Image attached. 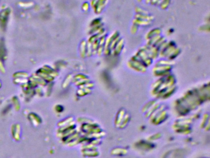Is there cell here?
<instances>
[{
	"label": "cell",
	"mask_w": 210,
	"mask_h": 158,
	"mask_svg": "<svg viewBox=\"0 0 210 158\" xmlns=\"http://www.w3.org/2000/svg\"><path fill=\"white\" fill-rule=\"evenodd\" d=\"M10 13L9 9H4L0 12V24H6V22L8 21V16Z\"/></svg>",
	"instance_id": "1"
}]
</instances>
